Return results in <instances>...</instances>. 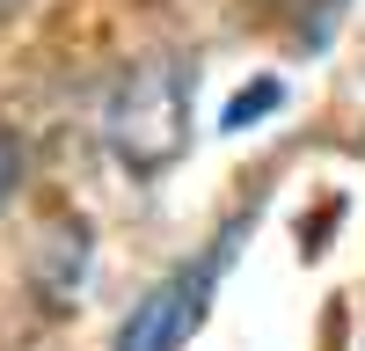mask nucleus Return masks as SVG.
Segmentation results:
<instances>
[{"label": "nucleus", "mask_w": 365, "mask_h": 351, "mask_svg": "<svg viewBox=\"0 0 365 351\" xmlns=\"http://www.w3.org/2000/svg\"><path fill=\"white\" fill-rule=\"evenodd\" d=\"M182 125H190V103H182V66L154 58L125 81V96L110 103V139L125 154L132 176H161L182 154Z\"/></svg>", "instance_id": "nucleus-1"}, {"label": "nucleus", "mask_w": 365, "mask_h": 351, "mask_svg": "<svg viewBox=\"0 0 365 351\" xmlns=\"http://www.w3.org/2000/svg\"><path fill=\"white\" fill-rule=\"evenodd\" d=\"M234 242H220L212 256H190V263H175V271L146 292V300L125 315V330H117V351H182L197 337V322H205V300H212V278H220V263H227Z\"/></svg>", "instance_id": "nucleus-2"}, {"label": "nucleus", "mask_w": 365, "mask_h": 351, "mask_svg": "<svg viewBox=\"0 0 365 351\" xmlns=\"http://www.w3.org/2000/svg\"><path fill=\"white\" fill-rule=\"evenodd\" d=\"M263 110H278V81H256V88H241V103L227 110V125H249V117H263Z\"/></svg>", "instance_id": "nucleus-3"}, {"label": "nucleus", "mask_w": 365, "mask_h": 351, "mask_svg": "<svg viewBox=\"0 0 365 351\" xmlns=\"http://www.w3.org/2000/svg\"><path fill=\"white\" fill-rule=\"evenodd\" d=\"M15 176H22V139H15V132H0V190H8Z\"/></svg>", "instance_id": "nucleus-4"}]
</instances>
